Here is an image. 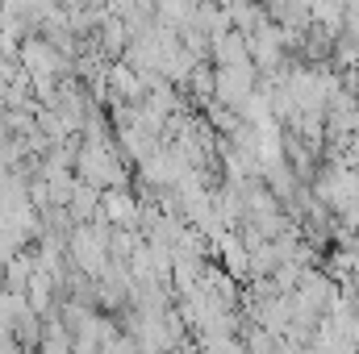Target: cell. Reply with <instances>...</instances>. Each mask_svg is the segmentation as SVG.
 <instances>
[{"instance_id": "2", "label": "cell", "mask_w": 359, "mask_h": 354, "mask_svg": "<svg viewBox=\"0 0 359 354\" xmlns=\"http://www.w3.org/2000/svg\"><path fill=\"white\" fill-rule=\"evenodd\" d=\"M100 192L104 187H96L92 179H76V192H72V200H67V208H72V217L76 221H92L96 213H100Z\"/></svg>"}, {"instance_id": "1", "label": "cell", "mask_w": 359, "mask_h": 354, "mask_svg": "<svg viewBox=\"0 0 359 354\" xmlns=\"http://www.w3.org/2000/svg\"><path fill=\"white\" fill-rule=\"evenodd\" d=\"M100 213L113 225H138L142 221V196H134L130 187H104L100 192Z\"/></svg>"}, {"instance_id": "3", "label": "cell", "mask_w": 359, "mask_h": 354, "mask_svg": "<svg viewBox=\"0 0 359 354\" xmlns=\"http://www.w3.org/2000/svg\"><path fill=\"white\" fill-rule=\"evenodd\" d=\"M196 4H201V0H196Z\"/></svg>"}]
</instances>
